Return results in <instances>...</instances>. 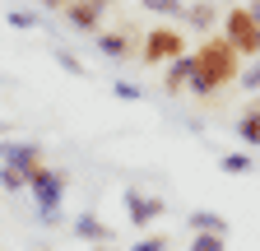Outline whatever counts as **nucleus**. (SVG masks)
<instances>
[{
	"label": "nucleus",
	"instance_id": "b1692460",
	"mask_svg": "<svg viewBox=\"0 0 260 251\" xmlns=\"http://www.w3.org/2000/svg\"><path fill=\"white\" fill-rule=\"evenodd\" d=\"M98 5H103V10H112V5H121V0H98Z\"/></svg>",
	"mask_w": 260,
	"mask_h": 251
},
{
	"label": "nucleus",
	"instance_id": "9b49d317",
	"mask_svg": "<svg viewBox=\"0 0 260 251\" xmlns=\"http://www.w3.org/2000/svg\"><path fill=\"white\" fill-rule=\"evenodd\" d=\"M190 56H181V60H172V66H168V75H162V88H168V93H190Z\"/></svg>",
	"mask_w": 260,
	"mask_h": 251
},
{
	"label": "nucleus",
	"instance_id": "423d86ee",
	"mask_svg": "<svg viewBox=\"0 0 260 251\" xmlns=\"http://www.w3.org/2000/svg\"><path fill=\"white\" fill-rule=\"evenodd\" d=\"M0 163L19 168L23 177H32L38 168H47V153H42V144H32V140H0Z\"/></svg>",
	"mask_w": 260,
	"mask_h": 251
},
{
	"label": "nucleus",
	"instance_id": "f03ea898",
	"mask_svg": "<svg viewBox=\"0 0 260 251\" xmlns=\"http://www.w3.org/2000/svg\"><path fill=\"white\" fill-rule=\"evenodd\" d=\"M28 191H32V200H38V218L51 228V224H60V205H65V191H70V177H65L60 168H38L28 177Z\"/></svg>",
	"mask_w": 260,
	"mask_h": 251
},
{
	"label": "nucleus",
	"instance_id": "a211bd4d",
	"mask_svg": "<svg viewBox=\"0 0 260 251\" xmlns=\"http://www.w3.org/2000/svg\"><path fill=\"white\" fill-rule=\"evenodd\" d=\"M218 168L223 172H251V153H223Z\"/></svg>",
	"mask_w": 260,
	"mask_h": 251
},
{
	"label": "nucleus",
	"instance_id": "9d476101",
	"mask_svg": "<svg viewBox=\"0 0 260 251\" xmlns=\"http://www.w3.org/2000/svg\"><path fill=\"white\" fill-rule=\"evenodd\" d=\"M181 19L195 28V33H205V38H209V33H218V19H223V14H218L214 0H195V5H186V14H181Z\"/></svg>",
	"mask_w": 260,
	"mask_h": 251
},
{
	"label": "nucleus",
	"instance_id": "393cba45",
	"mask_svg": "<svg viewBox=\"0 0 260 251\" xmlns=\"http://www.w3.org/2000/svg\"><path fill=\"white\" fill-rule=\"evenodd\" d=\"M251 14H255V19H260V0H251Z\"/></svg>",
	"mask_w": 260,
	"mask_h": 251
},
{
	"label": "nucleus",
	"instance_id": "a878e982",
	"mask_svg": "<svg viewBox=\"0 0 260 251\" xmlns=\"http://www.w3.org/2000/svg\"><path fill=\"white\" fill-rule=\"evenodd\" d=\"M93 251H112V242H103V246H93Z\"/></svg>",
	"mask_w": 260,
	"mask_h": 251
},
{
	"label": "nucleus",
	"instance_id": "20e7f679",
	"mask_svg": "<svg viewBox=\"0 0 260 251\" xmlns=\"http://www.w3.org/2000/svg\"><path fill=\"white\" fill-rule=\"evenodd\" d=\"M218 33L242 51V60H246V56H260V19L251 14V5H228Z\"/></svg>",
	"mask_w": 260,
	"mask_h": 251
},
{
	"label": "nucleus",
	"instance_id": "f8f14e48",
	"mask_svg": "<svg viewBox=\"0 0 260 251\" xmlns=\"http://www.w3.org/2000/svg\"><path fill=\"white\" fill-rule=\"evenodd\" d=\"M190 233H218V237H228L233 228H228V218L214 214V209H190Z\"/></svg>",
	"mask_w": 260,
	"mask_h": 251
},
{
	"label": "nucleus",
	"instance_id": "f3484780",
	"mask_svg": "<svg viewBox=\"0 0 260 251\" xmlns=\"http://www.w3.org/2000/svg\"><path fill=\"white\" fill-rule=\"evenodd\" d=\"M168 246H172V242H168V233H144L130 251H168Z\"/></svg>",
	"mask_w": 260,
	"mask_h": 251
},
{
	"label": "nucleus",
	"instance_id": "7ed1b4c3",
	"mask_svg": "<svg viewBox=\"0 0 260 251\" xmlns=\"http://www.w3.org/2000/svg\"><path fill=\"white\" fill-rule=\"evenodd\" d=\"M186 56V33L177 23H153L140 38V60L144 66H172V60Z\"/></svg>",
	"mask_w": 260,
	"mask_h": 251
},
{
	"label": "nucleus",
	"instance_id": "1a4fd4ad",
	"mask_svg": "<svg viewBox=\"0 0 260 251\" xmlns=\"http://www.w3.org/2000/svg\"><path fill=\"white\" fill-rule=\"evenodd\" d=\"M75 237L88 242V246H103V242H112L116 233H112V224H103L93 209H84V214H75Z\"/></svg>",
	"mask_w": 260,
	"mask_h": 251
},
{
	"label": "nucleus",
	"instance_id": "4468645a",
	"mask_svg": "<svg viewBox=\"0 0 260 251\" xmlns=\"http://www.w3.org/2000/svg\"><path fill=\"white\" fill-rule=\"evenodd\" d=\"M140 5H144L158 23H168V19H181V14H186V0H140Z\"/></svg>",
	"mask_w": 260,
	"mask_h": 251
},
{
	"label": "nucleus",
	"instance_id": "2eb2a0df",
	"mask_svg": "<svg viewBox=\"0 0 260 251\" xmlns=\"http://www.w3.org/2000/svg\"><path fill=\"white\" fill-rule=\"evenodd\" d=\"M190 251H228V237H218V233H190Z\"/></svg>",
	"mask_w": 260,
	"mask_h": 251
},
{
	"label": "nucleus",
	"instance_id": "ddd939ff",
	"mask_svg": "<svg viewBox=\"0 0 260 251\" xmlns=\"http://www.w3.org/2000/svg\"><path fill=\"white\" fill-rule=\"evenodd\" d=\"M237 135H242L246 144H260V98H255V103L237 116Z\"/></svg>",
	"mask_w": 260,
	"mask_h": 251
},
{
	"label": "nucleus",
	"instance_id": "f257e3e1",
	"mask_svg": "<svg viewBox=\"0 0 260 251\" xmlns=\"http://www.w3.org/2000/svg\"><path fill=\"white\" fill-rule=\"evenodd\" d=\"M190 93L195 98H214V93H223L228 84H237L242 79V51L228 42L223 33H209V38H200L195 42V51H190Z\"/></svg>",
	"mask_w": 260,
	"mask_h": 251
},
{
	"label": "nucleus",
	"instance_id": "39448f33",
	"mask_svg": "<svg viewBox=\"0 0 260 251\" xmlns=\"http://www.w3.org/2000/svg\"><path fill=\"white\" fill-rule=\"evenodd\" d=\"M121 200H125V224H135V228H153L158 218L168 214L162 196H149V191H140V186H125Z\"/></svg>",
	"mask_w": 260,
	"mask_h": 251
},
{
	"label": "nucleus",
	"instance_id": "6e6552de",
	"mask_svg": "<svg viewBox=\"0 0 260 251\" xmlns=\"http://www.w3.org/2000/svg\"><path fill=\"white\" fill-rule=\"evenodd\" d=\"M98 51L112 56V60H125V56H140V42H135V28H116V33H98Z\"/></svg>",
	"mask_w": 260,
	"mask_h": 251
},
{
	"label": "nucleus",
	"instance_id": "aec40b11",
	"mask_svg": "<svg viewBox=\"0 0 260 251\" xmlns=\"http://www.w3.org/2000/svg\"><path fill=\"white\" fill-rule=\"evenodd\" d=\"M56 60H60V66L70 70V75H79V79L88 75V70H84V60H79V56H70V51H56Z\"/></svg>",
	"mask_w": 260,
	"mask_h": 251
},
{
	"label": "nucleus",
	"instance_id": "5701e85b",
	"mask_svg": "<svg viewBox=\"0 0 260 251\" xmlns=\"http://www.w3.org/2000/svg\"><path fill=\"white\" fill-rule=\"evenodd\" d=\"M38 5H42V10H60V14H65V5H70V0H38Z\"/></svg>",
	"mask_w": 260,
	"mask_h": 251
},
{
	"label": "nucleus",
	"instance_id": "4be33fe9",
	"mask_svg": "<svg viewBox=\"0 0 260 251\" xmlns=\"http://www.w3.org/2000/svg\"><path fill=\"white\" fill-rule=\"evenodd\" d=\"M112 88H116V93H121V98H140V88H135V84H125V79H116V84H112Z\"/></svg>",
	"mask_w": 260,
	"mask_h": 251
},
{
	"label": "nucleus",
	"instance_id": "dca6fc26",
	"mask_svg": "<svg viewBox=\"0 0 260 251\" xmlns=\"http://www.w3.org/2000/svg\"><path fill=\"white\" fill-rule=\"evenodd\" d=\"M0 186H5V191H28V177L19 168H5V163H0Z\"/></svg>",
	"mask_w": 260,
	"mask_h": 251
},
{
	"label": "nucleus",
	"instance_id": "6ab92c4d",
	"mask_svg": "<svg viewBox=\"0 0 260 251\" xmlns=\"http://www.w3.org/2000/svg\"><path fill=\"white\" fill-rule=\"evenodd\" d=\"M237 84H242L246 93H260V60H255V66H246V70H242V79H237Z\"/></svg>",
	"mask_w": 260,
	"mask_h": 251
},
{
	"label": "nucleus",
	"instance_id": "412c9836",
	"mask_svg": "<svg viewBox=\"0 0 260 251\" xmlns=\"http://www.w3.org/2000/svg\"><path fill=\"white\" fill-rule=\"evenodd\" d=\"M10 23H14V28H32V23H38V14H28V10H14V14H10Z\"/></svg>",
	"mask_w": 260,
	"mask_h": 251
},
{
	"label": "nucleus",
	"instance_id": "0eeeda50",
	"mask_svg": "<svg viewBox=\"0 0 260 251\" xmlns=\"http://www.w3.org/2000/svg\"><path fill=\"white\" fill-rule=\"evenodd\" d=\"M65 19H70V28L75 33H103V5H98V0H70V5H65Z\"/></svg>",
	"mask_w": 260,
	"mask_h": 251
}]
</instances>
